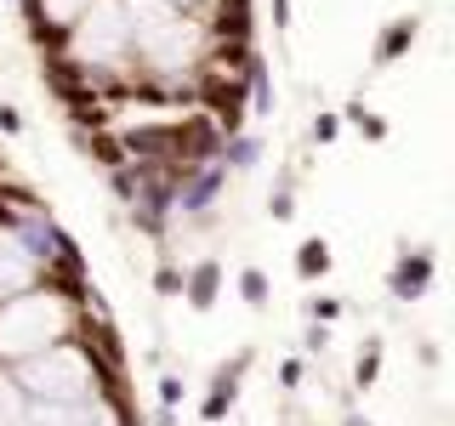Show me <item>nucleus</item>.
I'll list each match as a JSON object with an SVG mask.
<instances>
[{
    "label": "nucleus",
    "mask_w": 455,
    "mask_h": 426,
    "mask_svg": "<svg viewBox=\"0 0 455 426\" xmlns=\"http://www.w3.org/2000/svg\"><path fill=\"white\" fill-rule=\"evenodd\" d=\"M125 18H132V68L194 103V75L205 68V51H211L205 18L171 12L160 0H125Z\"/></svg>",
    "instance_id": "obj_1"
},
{
    "label": "nucleus",
    "mask_w": 455,
    "mask_h": 426,
    "mask_svg": "<svg viewBox=\"0 0 455 426\" xmlns=\"http://www.w3.org/2000/svg\"><path fill=\"white\" fill-rule=\"evenodd\" d=\"M6 381L28 404H75V398H92V392H103V398L125 392V375H108L75 335L46 347V352H35V359H23V364H12Z\"/></svg>",
    "instance_id": "obj_2"
},
{
    "label": "nucleus",
    "mask_w": 455,
    "mask_h": 426,
    "mask_svg": "<svg viewBox=\"0 0 455 426\" xmlns=\"http://www.w3.org/2000/svg\"><path fill=\"white\" fill-rule=\"evenodd\" d=\"M52 57H68L92 85L137 75L132 68V18H125V0H85V12L68 23L63 46Z\"/></svg>",
    "instance_id": "obj_3"
},
{
    "label": "nucleus",
    "mask_w": 455,
    "mask_h": 426,
    "mask_svg": "<svg viewBox=\"0 0 455 426\" xmlns=\"http://www.w3.org/2000/svg\"><path fill=\"white\" fill-rule=\"evenodd\" d=\"M75 319H80V307L63 302L57 290H40V284L23 290V296H12V302H0V369H12V364L35 359V352L57 347V341H68L75 335Z\"/></svg>",
    "instance_id": "obj_4"
},
{
    "label": "nucleus",
    "mask_w": 455,
    "mask_h": 426,
    "mask_svg": "<svg viewBox=\"0 0 455 426\" xmlns=\"http://www.w3.org/2000/svg\"><path fill=\"white\" fill-rule=\"evenodd\" d=\"M251 364H256V347H239L234 359H222L217 369H211V381H205V398H199V415H205V426H217V421H228V415H234V404H239V387H245Z\"/></svg>",
    "instance_id": "obj_5"
},
{
    "label": "nucleus",
    "mask_w": 455,
    "mask_h": 426,
    "mask_svg": "<svg viewBox=\"0 0 455 426\" xmlns=\"http://www.w3.org/2000/svg\"><path fill=\"white\" fill-rule=\"evenodd\" d=\"M433 273H438V256L427 250V245H398L393 256V273H387V296L393 302H421L427 290H433Z\"/></svg>",
    "instance_id": "obj_6"
},
{
    "label": "nucleus",
    "mask_w": 455,
    "mask_h": 426,
    "mask_svg": "<svg viewBox=\"0 0 455 426\" xmlns=\"http://www.w3.org/2000/svg\"><path fill=\"white\" fill-rule=\"evenodd\" d=\"M222 154V131H217V120L211 114H199V108H182L177 114V160L182 165H211Z\"/></svg>",
    "instance_id": "obj_7"
},
{
    "label": "nucleus",
    "mask_w": 455,
    "mask_h": 426,
    "mask_svg": "<svg viewBox=\"0 0 455 426\" xmlns=\"http://www.w3.org/2000/svg\"><path fill=\"white\" fill-rule=\"evenodd\" d=\"M228 193V170L211 160V165H194L188 177L177 182V217H199V210H217V199Z\"/></svg>",
    "instance_id": "obj_8"
},
{
    "label": "nucleus",
    "mask_w": 455,
    "mask_h": 426,
    "mask_svg": "<svg viewBox=\"0 0 455 426\" xmlns=\"http://www.w3.org/2000/svg\"><path fill=\"white\" fill-rule=\"evenodd\" d=\"M35 273H40V262L18 245V233H0V302H12V296H23V290H35Z\"/></svg>",
    "instance_id": "obj_9"
},
{
    "label": "nucleus",
    "mask_w": 455,
    "mask_h": 426,
    "mask_svg": "<svg viewBox=\"0 0 455 426\" xmlns=\"http://www.w3.org/2000/svg\"><path fill=\"white\" fill-rule=\"evenodd\" d=\"M416 40H421V18H416V12H398V18H387V28H381L376 46H370V68H393L398 57L416 46Z\"/></svg>",
    "instance_id": "obj_10"
},
{
    "label": "nucleus",
    "mask_w": 455,
    "mask_h": 426,
    "mask_svg": "<svg viewBox=\"0 0 455 426\" xmlns=\"http://www.w3.org/2000/svg\"><path fill=\"white\" fill-rule=\"evenodd\" d=\"M222 296V262L217 256H199V262L182 267V302H188L194 312H211Z\"/></svg>",
    "instance_id": "obj_11"
},
{
    "label": "nucleus",
    "mask_w": 455,
    "mask_h": 426,
    "mask_svg": "<svg viewBox=\"0 0 455 426\" xmlns=\"http://www.w3.org/2000/svg\"><path fill=\"white\" fill-rule=\"evenodd\" d=\"M381 359H387V341H381V335H364L359 352H353V375H347V392H353V398L370 392V387L381 381Z\"/></svg>",
    "instance_id": "obj_12"
},
{
    "label": "nucleus",
    "mask_w": 455,
    "mask_h": 426,
    "mask_svg": "<svg viewBox=\"0 0 455 426\" xmlns=\"http://www.w3.org/2000/svg\"><path fill=\"white\" fill-rule=\"evenodd\" d=\"M245 103H251L256 120H274V114H279V85H274V75H267L262 51H256V63H251V75H245Z\"/></svg>",
    "instance_id": "obj_13"
},
{
    "label": "nucleus",
    "mask_w": 455,
    "mask_h": 426,
    "mask_svg": "<svg viewBox=\"0 0 455 426\" xmlns=\"http://www.w3.org/2000/svg\"><path fill=\"white\" fill-rule=\"evenodd\" d=\"M336 114H341V125H353V131L370 137V142H387V131H393V125H387V114H376V108L364 103V97H347V103H341Z\"/></svg>",
    "instance_id": "obj_14"
},
{
    "label": "nucleus",
    "mask_w": 455,
    "mask_h": 426,
    "mask_svg": "<svg viewBox=\"0 0 455 426\" xmlns=\"http://www.w3.org/2000/svg\"><path fill=\"white\" fill-rule=\"evenodd\" d=\"M331 262H336V256H331V239L313 233V239L296 245V279H302V284H319L324 273H331Z\"/></svg>",
    "instance_id": "obj_15"
},
{
    "label": "nucleus",
    "mask_w": 455,
    "mask_h": 426,
    "mask_svg": "<svg viewBox=\"0 0 455 426\" xmlns=\"http://www.w3.org/2000/svg\"><path fill=\"white\" fill-rule=\"evenodd\" d=\"M217 165H222V170H256V165H262V142H256L251 131H239V137H222V154H217Z\"/></svg>",
    "instance_id": "obj_16"
},
{
    "label": "nucleus",
    "mask_w": 455,
    "mask_h": 426,
    "mask_svg": "<svg viewBox=\"0 0 455 426\" xmlns=\"http://www.w3.org/2000/svg\"><path fill=\"white\" fill-rule=\"evenodd\" d=\"M234 284H239V302H245V307H256V312H262L267 302H274V279H267L256 262H251V267H239V279H234Z\"/></svg>",
    "instance_id": "obj_17"
},
{
    "label": "nucleus",
    "mask_w": 455,
    "mask_h": 426,
    "mask_svg": "<svg viewBox=\"0 0 455 426\" xmlns=\"http://www.w3.org/2000/svg\"><path fill=\"white\" fill-rule=\"evenodd\" d=\"M160 250V267H154V296H160V302H177L182 296V267L171 262V245H154Z\"/></svg>",
    "instance_id": "obj_18"
},
{
    "label": "nucleus",
    "mask_w": 455,
    "mask_h": 426,
    "mask_svg": "<svg viewBox=\"0 0 455 426\" xmlns=\"http://www.w3.org/2000/svg\"><path fill=\"white\" fill-rule=\"evenodd\" d=\"M267 217H274V222H291L296 217V170L291 165L279 170V188L267 193Z\"/></svg>",
    "instance_id": "obj_19"
},
{
    "label": "nucleus",
    "mask_w": 455,
    "mask_h": 426,
    "mask_svg": "<svg viewBox=\"0 0 455 426\" xmlns=\"http://www.w3.org/2000/svg\"><path fill=\"white\" fill-rule=\"evenodd\" d=\"M302 312H307V324H336L341 312H347V302H341V296H307Z\"/></svg>",
    "instance_id": "obj_20"
},
{
    "label": "nucleus",
    "mask_w": 455,
    "mask_h": 426,
    "mask_svg": "<svg viewBox=\"0 0 455 426\" xmlns=\"http://www.w3.org/2000/svg\"><path fill=\"white\" fill-rule=\"evenodd\" d=\"M307 387V359H302V352H291V359H279V392H302Z\"/></svg>",
    "instance_id": "obj_21"
},
{
    "label": "nucleus",
    "mask_w": 455,
    "mask_h": 426,
    "mask_svg": "<svg viewBox=\"0 0 455 426\" xmlns=\"http://www.w3.org/2000/svg\"><path fill=\"white\" fill-rule=\"evenodd\" d=\"M341 131H347V125H341V114H336V108H319V114L307 120V137H313V142H336Z\"/></svg>",
    "instance_id": "obj_22"
},
{
    "label": "nucleus",
    "mask_w": 455,
    "mask_h": 426,
    "mask_svg": "<svg viewBox=\"0 0 455 426\" xmlns=\"http://www.w3.org/2000/svg\"><path fill=\"white\" fill-rule=\"evenodd\" d=\"M108 193L120 199V205H132L137 199V170L132 165H120V170H108Z\"/></svg>",
    "instance_id": "obj_23"
},
{
    "label": "nucleus",
    "mask_w": 455,
    "mask_h": 426,
    "mask_svg": "<svg viewBox=\"0 0 455 426\" xmlns=\"http://www.w3.org/2000/svg\"><path fill=\"white\" fill-rule=\"evenodd\" d=\"M182 398H188V381L171 375V369H160V404H165V409H177Z\"/></svg>",
    "instance_id": "obj_24"
},
{
    "label": "nucleus",
    "mask_w": 455,
    "mask_h": 426,
    "mask_svg": "<svg viewBox=\"0 0 455 426\" xmlns=\"http://www.w3.org/2000/svg\"><path fill=\"white\" fill-rule=\"evenodd\" d=\"M28 131V120H23V108H12V103H0V137H23Z\"/></svg>",
    "instance_id": "obj_25"
},
{
    "label": "nucleus",
    "mask_w": 455,
    "mask_h": 426,
    "mask_svg": "<svg viewBox=\"0 0 455 426\" xmlns=\"http://www.w3.org/2000/svg\"><path fill=\"white\" fill-rule=\"evenodd\" d=\"M331 347V330L324 324H307V335H302V359H313V352H324Z\"/></svg>",
    "instance_id": "obj_26"
},
{
    "label": "nucleus",
    "mask_w": 455,
    "mask_h": 426,
    "mask_svg": "<svg viewBox=\"0 0 455 426\" xmlns=\"http://www.w3.org/2000/svg\"><path fill=\"white\" fill-rule=\"evenodd\" d=\"M274 28H279V35H291V0H274Z\"/></svg>",
    "instance_id": "obj_27"
},
{
    "label": "nucleus",
    "mask_w": 455,
    "mask_h": 426,
    "mask_svg": "<svg viewBox=\"0 0 455 426\" xmlns=\"http://www.w3.org/2000/svg\"><path fill=\"white\" fill-rule=\"evenodd\" d=\"M160 6H171V12H194V18H199V12H205L211 0H160Z\"/></svg>",
    "instance_id": "obj_28"
},
{
    "label": "nucleus",
    "mask_w": 455,
    "mask_h": 426,
    "mask_svg": "<svg viewBox=\"0 0 455 426\" xmlns=\"http://www.w3.org/2000/svg\"><path fill=\"white\" fill-rule=\"evenodd\" d=\"M438 359H444V352H438V341H421V364L438 369Z\"/></svg>",
    "instance_id": "obj_29"
},
{
    "label": "nucleus",
    "mask_w": 455,
    "mask_h": 426,
    "mask_svg": "<svg viewBox=\"0 0 455 426\" xmlns=\"http://www.w3.org/2000/svg\"><path fill=\"white\" fill-rule=\"evenodd\" d=\"M341 426H376L370 415H359V409H341Z\"/></svg>",
    "instance_id": "obj_30"
},
{
    "label": "nucleus",
    "mask_w": 455,
    "mask_h": 426,
    "mask_svg": "<svg viewBox=\"0 0 455 426\" xmlns=\"http://www.w3.org/2000/svg\"><path fill=\"white\" fill-rule=\"evenodd\" d=\"M154 426H177V409H165V404H160V415H154Z\"/></svg>",
    "instance_id": "obj_31"
},
{
    "label": "nucleus",
    "mask_w": 455,
    "mask_h": 426,
    "mask_svg": "<svg viewBox=\"0 0 455 426\" xmlns=\"http://www.w3.org/2000/svg\"><path fill=\"white\" fill-rule=\"evenodd\" d=\"M217 426H228V421H217Z\"/></svg>",
    "instance_id": "obj_32"
}]
</instances>
